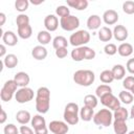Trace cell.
Listing matches in <instances>:
<instances>
[{
  "mask_svg": "<svg viewBox=\"0 0 134 134\" xmlns=\"http://www.w3.org/2000/svg\"><path fill=\"white\" fill-rule=\"evenodd\" d=\"M2 41L5 45L8 46H15L18 43V38L16 34L12 30H6L5 32L2 34Z\"/></svg>",
  "mask_w": 134,
  "mask_h": 134,
  "instance_id": "obj_16",
  "label": "cell"
},
{
  "mask_svg": "<svg viewBox=\"0 0 134 134\" xmlns=\"http://www.w3.org/2000/svg\"><path fill=\"white\" fill-rule=\"evenodd\" d=\"M118 98H119V100L122 102L124 104L129 105V104H131V103L133 102V98H134V97H133V94H132L131 92H129V91H127V90H124V91H120V92H119Z\"/></svg>",
  "mask_w": 134,
  "mask_h": 134,
  "instance_id": "obj_33",
  "label": "cell"
},
{
  "mask_svg": "<svg viewBox=\"0 0 134 134\" xmlns=\"http://www.w3.org/2000/svg\"><path fill=\"white\" fill-rule=\"evenodd\" d=\"M111 72L113 74V77L114 80H121L125 77V74H126V69L122 65L120 64H116L112 67L111 69Z\"/></svg>",
  "mask_w": 134,
  "mask_h": 134,
  "instance_id": "obj_24",
  "label": "cell"
},
{
  "mask_svg": "<svg viewBox=\"0 0 134 134\" xmlns=\"http://www.w3.org/2000/svg\"><path fill=\"white\" fill-rule=\"evenodd\" d=\"M50 107V91L47 87H40L36 95V109L40 114L48 112Z\"/></svg>",
  "mask_w": 134,
  "mask_h": 134,
  "instance_id": "obj_1",
  "label": "cell"
},
{
  "mask_svg": "<svg viewBox=\"0 0 134 134\" xmlns=\"http://www.w3.org/2000/svg\"><path fill=\"white\" fill-rule=\"evenodd\" d=\"M5 52H6V48L4 44L0 45V57L1 58H5Z\"/></svg>",
  "mask_w": 134,
  "mask_h": 134,
  "instance_id": "obj_48",
  "label": "cell"
},
{
  "mask_svg": "<svg viewBox=\"0 0 134 134\" xmlns=\"http://www.w3.org/2000/svg\"><path fill=\"white\" fill-rule=\"evenodd\" d=\"M84 106L90 107L92 109H94L97 106V97L96 95L93 94H88L84 97Z\"/></svg>",
  "mask_w": 134,
  "mask_h": 134,
  "instance_id": "obj_34",
  "label": "cell"
},
{
  "mask_svg": "<svg viewBox=\"0 0 134 134\" xmlns=\"http://www.w3.org/2000/svg\"><path fill=\"white\" fill-rule=\"evenodd\" d=\"M95 50L88 47L84 46V60H92L95 58Z\"/></svg>",
  "mask_w": 134,
  "mask_h": 134,
  "instance_id": "obj_42",
  "label": "cell"
},
{
  "mask_svg": "<svg viewBox=\"0 0 134 134\" xmlns=\"http://www.w3.org/2000/svg\"><path fill=\"white\" fill-rule=\"evenodd\" d=\"M30 122H31V126L36 134H47L48 133L49 129L46 127V120L41 114L34 115Z\"/></svg>",
  "mask_w": 134,
  "mask_h": 134,
  "instance_id": "obj_8",
  "label": "cell"
},
{
  "mask_svg": "<svg viewBox=\"0 0 134 134\" xmlns=\"http://www.w3.org/2000/svg\"><path fill=\"white\" fill-rule=\"evenodd\" d=\"M15 98L19 104H25L28 103L34 98V90L28 87H23L17 90L15 94Z\"/></svg>",
  "mask_w": 134,
  "mask_h": 134,
  "instance_id": "obj_10",
  "label": "cell"
},
{
  "mask_svg": "<svg viewBox=\"0 0 134 134\" xmlns=\"http://www.w3.org/2000/svg\"><path fill=\"white\" fill-rule=\"evenodd\" d=\"M31 55L34 59H36L38 61H42V60L46 59V57H47V49L43 45L35 46L31 50Z\"/></svg>",
  "mask_w": 134,
  "mask_h": 134,
  "instance_id": "obj_17",
  "label": "cell"
},
{
  "mask_svg": "<svg viewBox=\"0 0 134 134\" xmlns=\"http://www.w3.org/2000/svg\"><path fill=\"white\" fill-rule=\"evenodd\" d=\"M19 131H20V130H18V128H17L14 124H8V125H6V126L4 127V130H3L4 134H19Z\"/></svg>",
  "mask_w": 134,
  "mask_h": 134,
  "instance_id": "obj_43",
  "label": "cell"
},
{
  "mask_svg": "<svg viewBox=\"0 0 134 134\" xmlns=\"http://www.w3.org/2000/svg\"><path fill=\"white\" fill-rule=\"evenodd\" d=\"M43 2H44L43 0H40V1H31V3H32V4H36V5H37V4H41V3H43Z\"/></svg>",
  "mask_w": 134,
  "mask_h": 134,
  "instance_id": "obj_51",
  "label": "cell"
},
{
  "mask_svg": "<svg viewBox=\"0 0 134 134\" xmlns=\"http://www.w3.org/2000/svg\"><path fill=\"white\" fill-rule=\"evenodd\" d=\"M94 80H95L94 72L91 70H88V69L77 70L73 74V81L75 82V84H77L80 86L88 87L91 84H93Z\"/></svg>",
  "mask_w": 134,
  "mask_h": 134,
  "instance_id": "obj_2",
  "label": "cell"
},
{
  "mask_svg": "<svg viewBox=\"0 0 134 134\" xmlns=\"http://www.w3.org/2000/svg\"><path fill=\"white\" fill-rule=\"evenodd\" d=\"M100 25H102V19L98 15H91L87 19V27L91 30L100 28Z\"/></svg>",
  "mask_w": 134,
  "mask_h": 134,
  "instance_id": "obj_18",
  "label": "cell"
},
{
  "mask_svg": "<svg viewBox=\"0 0 134 134\" xmlns=\"http://www.w3.org/2000/svg\"><path fill=\"white\" fill-rule=\"evenodd\" d=\"M93 116H94V112L92 108L83 106V108L80 109V117L84 121H90L91 119H93Z\"/></svg>",
  "mask_w": 134,
  "mask_h": 134,
  "instance_id": "obj_21",
  "label": "cell"
},
{
  "mask_svg": "<svg viewBox=\"0 0 134 134\" xmlns=\"http://www.w3.org/2000/svg\"><path fill=\"white\" fill-rule=\"evenodd\" d=\"M37 40L41 45H46L51 41V35L47 30H41L38 32Z\"/></svg>",
  "mask_w": 134,
  "mask_h": 134,
  "instance_id": "obj_29",
  "label": "cell"
},
{
  "mask_svg": "<svg viewBox=\"0 0 134 134\" xmlns=\"http://www.w3.org/2000/svg\"><path fill=\"white\" fill-rule=\"evenodd\" d=\"M100 103L107 109L113 110V111H115L116 109H118L120 107L119 98H117L115 95H113V93H108V94H105L104 96H102L100 97Z\"/></svg>",
  "mask_w": 134,
  "mask_h": 134,
  "instance_id": "obj_9",
  "label": "cell"
},
{
  "mask_svg": "<svg viewBox=\"0 0 134 134\" xmlns=\"http://www.w3.org/2000/svg\"><path fill=\"white\" fill-rule=\"evenodd\" d=\"M117 52L121 57H130L133 53V46L130 43H121L117 47Z\"/></svg>",
  "mask_w": 134,
  "mask_h": 134,
  "instance_id": "obj_23",
  "label": "cell"
},
{
  "mask_svg": "<svg viewBox=\"0 0 134 134\" xmlns=\"http://www.w3.org/2000/svg\"><path fill=\"white\" fill-rule=\"evenodd\" d=\"M60 26L66 31H73L80 26V20L77 17L69 15L67 17H63L60 20Z\"/></svg>",
  "mask_w": 134,
  "mask_h": 134,
  "instance_id": "obj_7",
  "label": "cell"
},
{
  "mask_svg": "<svg viewBox=\"0 0 134 134\" xmlns=\"http://www.w3.org/2000/svg\"><path fill=\"white\" fill-rule=\"evenodd\" d=\"M122 87H124L127 91H131L132 88L134 87V76L129 75V76L125 77L124 81H122Z\"/></svg>",
  "mask_w": 134,
  "mask_h": 134,
  "instance_id": "obj_38",
  "label": "cell"
},
{
  "mask_svg": "<svg viewBox=\"0 0 134 134\" xmlns=\"http://www.w3.org/2000/svg\"><path fill=\"white\" fill-rule=\"evenodd\" d=\"M28 5H29L28 0H17L15 2V8L20 13L25 12L28 8Z\"/></svg>",
  "mask_w": 134,
  "mask_h": 134,
  "instance_id": "obj_36",
  "label": "cell"
},
{
  "mask_svg": "<svg viewBox=\"0 0 134 134\" xmlns=\"http://www.w3.org/2000/svg\"><path fill=\"white\" fill-rule=\"evenodd\" d=\"M67 54H68L67 48H59V49H55V55L59 59H64V58L67 57Z\"/></svg>",
  "mask_w": 134,
  "mask_h": 134,
  "instance_id": "obj_44",
  "label": "cell"
},
{
  "mask_svg": "<svg viewBox=\"0 0 134 134\" xmlns=\"http://www.w3.org/2000/svg\"><path fill=\"white\" fill-rule=\"evenodd\" d=\"M5 20H6V17H5V14L4 13H0V26L2 27L5 23Z\"/></svg>",
  "mask_w": 134,
  "mask_h": 134,
  "instance_id": "obj_49",
  "label": "cell"
},
{
  "mask_svg": "<svg viewBox=\"0 0 134 134\" xmlns=\"http://www.w3.org/2000/svg\"><path fill=\"white\" fill-rule=\"evenodd\" d=\"M129 34H128V29L124 26V25H116L113 29V37L116 41L122 42L126 41L128 38Z\"/></svg>",
  "mask_w": 134,
  "mask_h": 134,
  "instance_id": "obj_13",
  "label": "cell"
},
{
  "mask_svg": "<svg viewBox=\"0 0 134 134\" xmlns=\"http://www.w3.org/2000/svg\"><path fill=\"white\" fill-rule=\"evenodd\" d=\"M17 83L14 80H8L5 82V84L3 85L1 91H0V97L3 102H9L14 94H16L17 92Z\"/></svg>",
  "mask_w": 134,
  "mask_h": 134,
  "instance_id": "obj_6",
  "label": "cell"
},
{
  "mask_svg": "<svg viewBox=\"0 0 134 134\" xmlns=\"http://www.w3.org/2000/svg\"><path fill=\"white\" fill-rule=\"evenodd\" d=\"M113 37V31L107 27V26H103L99 28L98 30V39L102 42H109Z\"/></svg>",
  "mask_w": 134,
  "mask_h": 134,
  "instance_id": "obj_19",
  "label": "cell"
},
{
  "mask_svg": "<svg viewBox=\"0 0 134 134\" xmlns=\"http://www.w3.org/2000/svg\"><path fill=\"white\" fill-rule=\"evenodd\" d=\"M52 45L54 49H59V48H67L68 46V41L65 37L63 36H57L53 40H52Z\"/></svg>",
  "mask_w": 134,
  "mask_h": 134,
  "instance_id": "obj_30",
  "label": "cell"
},
{
  "mask_svg": "<svg viewBox=\"0 0 134 134\" xmlns=\"http://www.w3.org/2000/svg\"><path fill=\"white\" fill-rule=\"evenodd\" d=\"M104 51H105V53L108 54V55H114V54L117 52V47H116L115 44L109 43V44H106V45H105Z\"/></svg>",
  "mask_w": 134,
  "mask_h": 134,
  "instance_id": "obj_41",
  "label": "cell"
},
{
  "mask_svg": "<svg viewBox=\"0 0 134 134\" xmlns=\"http://www.w3.org/2000/svg\"><path fill=\"white\" fill-rule=\"evenodd\" d=\"M16 23L18 27L24 26V25H28L29 24V17L25 14H20L17 16L16 18Z\"/></svg>",
  "mask_w": 134,
  "mask_h": 134,
  "instance_id": "obj_37",
  "label": "cell"
},
{
  "mask_svg": "<svg viewBox=\"0 0 134 134\" xmlns=\"http://www.w3.org/2000/svg\"><path fill=\"white\" fill-rule=\"evenodd\" d=\"M130 117H131V118H134V105H133L132 108H131V111H130Z\"/></svg>",
  "mask_w": 134,
  "mask_h": 134,
  "instance_id": "obj_50",
  "label": "cell"
},
{
  "mask_svg": "<svg viewBox=\"0 0 134 134\" xmlns=\"http://www.w3.org/2000/svg\"><path fill=\"white\" fill-rule=\"evenodd\" d=\"M55 14H57L59 17L63 18V17L69 16V15H70V10H69L68 6H66V5H60V6H58V7L55 8Z\"/></svg>",
  "mask_w": 134,
  "mask_h": 134,
  "instance_id": "obj_39",
  "label": "cell"
},
{
  "mask_svg": "<svg viewBox=\"0 0 134 134\" xmlns=\"http://www.w3.org/2000/svg\"><path fill=\"white\" fill-rule=\"evenodd\" d=\"M31 35H32V28L29 24L18 27V36L21 39H29L31 37Z\"/></svg>",
  "mask_w": 134,
  "mask_h": 134,
  "instance_id": "obj_28",
  "label": "cell"
},
{
  "mask_svg": "<svg viewBox=\"0 0 134 134\" xmlns=\"http://www.w3.org/2000/svg\"><path fill=\"white\" fill-rule=\"evenodd\" d=\"M31 115H30V113L28 112V111H26V110H20V111H18L17 112V114H16V119H17V121L19 122V124H21V125H26V124H28L29 121H31Z\"/></svg>",
  "mask_w": 134,
  "mask_h": 134,
  "instance_id": "obj_20",
  "label": "cell"
},
{
  "mask_svg": "<svg viewBox=\"0 0 134 134\" xmlns=\"http://www.w3.org/2000/svg\"><path fill=\"white\" fill-rule=\"evenodd\" d=\"M44 26L47 31H54L59 27V20L54 15H47L44 19Z\"/></svg>",
  "mask_w": 134,
  "mask_h": 134,
  "instance_id": "obj_12",
  "label": "cell"
},
{
  "mask_svg": "<svg viewBox=\"0 0 134 134\" xmlns=\"http://www.w3.org/2000/svg\"><path fill=\"white\" fill-rule=\"evenodd\" d=\"M48 129L53 134H67L69 131V127L67 122L61 121V120H52L49 122Z\"/></svg>",
  "mask_w": 134,
  "mask_h": 134,
  "instance_id": "obj_11",
  "label": "cell"
},
{
  "mask_svg": "<svg viewBox=\"0 0 134 134\" xmlns=\"http://www.w3.org/2000/svg\"><path fill=\"white\" fill-rule=\"evenodd\" d=\"M128 134H134V131H130Z\"/></svg>",
  "mask_w": 134,
  "mask_h": 134,
  "instance_id": "obj_53",
  "label": "cell"
},
{
  "mask_svg": "<svg viewBox=\"0 0 134 134\" xmlns=\"http://www.w3.org/2000/svg\"><path fill=\"white\" fill-rule=\"evenodd\" d=\"M108 93H112V89L107 84H102V85L97 86L96 89H95V95H96V97H99L100 98L102 96H104L105 94H108Z\"/></svg>",
  "mask_w": 134,
  "mask_h": 134,
  "instance_id": "obj_31",
  "label": "cell"
},
{
  "mask_svg": "<svg viewBox=\"0 0 134 134\" xmlns=\"http://www.w3.org/2000/svg\"><path fill=\"white\" fill-rule=\"evenodd\" d=\"M14 81L17 83V85L21 88L23 87H27V85L29 84V75L24 72V71H20V72H17L15 74V77H14Z\"/></svg>",
  "mask_w": 134,
  "mask_h": 134,
  "instance_id": "obj_15",
  "label": "cell"
},
{
  "mask_svg": "<svg viewBox=\"0 0 134 134\" xmlns=\"http://www.w3.org/2000/svg\"><path fill=\"white\" fill-rule=\"evenodd\" d=\"M113 130L115 134H127L128 132V126L126 121L122 120H114L113 121Z\"/></svg>",
  "mask_w": 134,
  "mask_h": 134,
  "instance_id": "obj_25",
  "label": "cell"
},
{
  "mask_svg": "<svg viewBox=\"0 0 134 134\" xmlns=\"http://www.w3.org/2000/svg\"><path fill=\"white\" fill-rule=\"evenodd\" d=\"M79 113H80V109H79L77 104L68 103L64 109V114H63L64 120L68 125H76L80 119Z\"/></svg>",
  "mask_w": 134,
  "mask_h": 134,
  "instance_id": "obj_3",
  "label": "cell"
},
{
  "mask_svg": "<svg viewBox=\"0 0 134 134\" xmlns=\"http://www.w3.org/2000/svg\"><path fill=\"white\" fill-rule=\"evenodd\" d=\"M99 80L104 83V84H110L114 81V77H113V74L111 72V70H104L100 72V75H99Z\"/></svg>",
  "mask_w": 134,
  "mask_h": 134,
  "instance_id": "obj_35",
  "label": "cell"
},
{
  "mask_svg": "<svg viewBox=\"0 0 134 134\" xmlns=\"http://www.w3.org/2000/svg\"><path fill=\"white\" fill-rule=\"evenodd\" d=\"M6 118H7V114H6V112L3 110V109H1V116H0V124H4L5 122V120H6Z\"/></svg>",
  "mask_w": 134,
  "mask_h": 134,
  "instance_id": "obj_47",
  "label": "cell"
},
{
  "mask_svg": "<svg viewBox=\"0 0 134 134\" xmlns=\"http://www.w3.org/2000/svg\"><path fill=\"white\" fill-rule=\"evenodd\" d=\"M18 63H19V60H18L17 55H15L13 53L6 54L5 58L3 59V64L7 68H15L18 65Z\"/></svg>",
  "mask_w": 134,
  "mask_h": 134,
  "instance_id": "obj_27",
  "label": "cell"
},
{
  "mask_svg": "<svg viewBox=\"0 0 134 134\" xmlns=\"http://www.w3.org/2000/svg\"><path fill=\"white\" fill-rule=\"evenodd\" d=\"M112 118H113V113L109 109H100L97 111L94 116H93V121L97 126H103V127H109L112 124Z\"/></svg>",
  "mask_w": 134,
  "mask_h": 134,
  "instance_id": "obj_4",
  "label": "cell"
},
{
  "mask_svg": "<svg viewBox=\"0 0 134 134\" xmlns=\"http://www.w3.org/2000/svg\"><path fill=\"white\" fill-rule=\"evenodd\" d=\"M67 5L76 10H84L88 6L87 0H67Z\"/></svg>",
  "mask_w": 134,
  "mask_h": 134,
  "instance_id": "obj_22",
  "label": "cell"
},
{
  "mask_svg": "<svg viewBox=\"0 0 134 134\" xmlns=\"http://www.w3.org/2000/svg\"><path fill=\"white\" fill-rule=\"evenodd\" d=\"M20 134H36V133H35V131H32L31 128L23 125L20 127Z\"/></svg>",
  "mask_w": 134,
  "mask_h": 134,
  "instance_id": "obj_45",
  "label": "cell"
},
{
  "mask_svg": "<svg viewBox=\"0 0 134 134\" xmlns=\"http://www.w3.org/2000/svg\"><path fill=\"white\" fill-rule=\"evenodd\" d=\"M131 93H132V94H133V95H134V87H133V88H132V90H131Z\"/></svg>",
  "mask_w": 134,
  "mask_h": 134,
  "instance_id": "obj_52",
  "label": "cell"
},
{
  "mask_svg": "<svg viewBox=\"0 0 134 134\" xmlns=\"http://www.w3.org/2000/svg\"><path fill=\"white\" fill-rule=\"evenodd\" d=\"M122 10L127 15L134 14V1H126L122 3Z\"/></svg>",
  "mask_w": 134,
  "mask_h": 134,
  "instance_id": "obj_40",
  "label": "cell"
},
{
  "mask_svg": "<svg viewBox=\"0 0 134 134\" xmlns=\"http://www.w3.org/2000/svg\"><path fill=\"white\" fill-rule=\"evenodd\" d=\"M71 58L75 62H81L84 60V46L75 47L71 51Z\"/></svg>",
  "mask_w": 134,
  "mask_h": 134,
  "instance_id": "obj_32",
  "label": "cell"
},
{
  "mask_svg": "<svg viewBox=\"0 0 134 134\" xmlns=\"http://www.w3.org/2000/svg\"><path fill=\"white\" fill-rule=\"evenodd\" d=\"M89 41H90V34L87 30H84V29L75 31L69 38L70 44L72 46H74V47L85 46Z\"/></svg>",
  "mask_w": 134,
  "mask_h": 134,
  "instance_id": "obj_5",
  "label": "cell"
},
{
  "mask_svg": "<svg viewBox=\"0 0 134 134\" xmlns=\"http://www.w3.org/2000/svg\"><path fill=\"white\" fill-rule=\"evenodd\" d=\"M126 67H127V70H128L131 74H134V58L128 60Z\"/></svg>",
  "mask_w": 134,
  "mask_h": 134,
  "instance_id": "obj_46",
  "label": "cell"
},
{
  "mask_svg": "<svg viewBox=\"0 0 134 134\" xmlns=\"http://www.w3.org/2000/svg\"><path fill=\"white\" fill-rule=\"evenodd\" d=\"M113 117H114V120H122V121H126L129 117V112L126 108L124 107H119L118 109H116L113 113Z\"/></svg>",
  "mask_w": 134,
  "mask_h": 134,
  "instance_id": "obj_26",
  "label": "cell"
},
{
  "mask_svg": "<svg viewBox=\"0 0 134 134\" xmlns=\"http://www.w3.org/2000/svg\"><path fill=\"white\" fill-rule=\"evenodd\" d=\"M103 20L107 25H113L118 21V14L114 9H108L103 14Z\"/></svg>",
  "mask_w": 134,
  "mask_h": 134,
  "instance_id": "obj_14",
  "label": "cell"
}]
</instances>
